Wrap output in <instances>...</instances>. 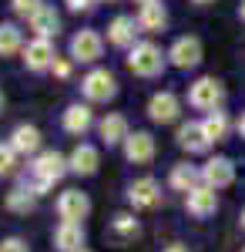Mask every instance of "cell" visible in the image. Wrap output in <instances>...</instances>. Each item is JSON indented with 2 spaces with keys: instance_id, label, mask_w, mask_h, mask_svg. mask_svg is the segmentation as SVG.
<instances>
[{
  "instance_id": "18",
  "label": "cell",
  "mask_w": 245,
  "mask_h": 252,
  "mask_svg": "<svg viewBox=\"0 0 245 252\" xmlns=\"http://www.w3.org/2000/svg\"><path fill=\"white\" fill-rule=\"evenodd\" d=\"M61 125H64V131L67 135H88L91 131V125H94V111H91V104H67L64 108V118H61Z\"/></svg>"
},
{
  "instance_id": "31",
  "label": "cell",
  "mask_w": 245,
  "mask_h": 252,
  "mask_svg": "<svg viewBox=\"0 0 245 252\" xmlns=\"http://www.w3.org/2000/svg\"><path fill=\"white\" fill-rule=\"evenodd\" d=\"M64 3H67V10H71V14H91L101 0H64Z\"/></svg>"
},
{
  "instance_id": "6",
  "label": "cell",
  "mask_w": 245,
  "mask_h": 252,
  "mask_svg": "<svg viewBox=\"0 0 245 252\" xmlns=\"http://www.w3.org/2000/svg\"><path fill=\"white\" fill-rule=\"evenodd\" d=\"M67 51H71V61H77V64H94L104 54V37L97 31H91V27H84V31H77L71 37Z\"/></svg>"
},
{
  "instance_id": "12",
  "label": "cell",
  "mask_w": 245,
  "mask_h": 252,
  "mask_svg": "<svg viewBox=\"0 0 245 252\" xmlns=\"http://www.w3.org/2000/svg\"><path fill=\"white\" fill-rule=\"evenodd\" d=\"M154 152H158V141H154L151 131H131L128 141H124V158L131 165H151Z\"/></svg>"
},
{
  "instance_id": "36",
  "label": "cell",
  "mask_w": 245,
  "mask_h": 252,
  "mask_svg": "<svg viewBox=\"0 0 245 252\" xmlns=\"http://www.w3.org/2000/svg\"><path fill=\"white\" fill-rule=\"evenodd\" d=\"M239 225L245 229V205H242V215H239Z\"/></svg>"
},
{
  "instance_id": "15",
  "label": "cell",
  "mask_w": 245,
  "mask_h": 252,
  "mask_svg": "<svg viewBox=\"0 0 245 252\" xmlns=\"http://www.w3.org/2000/svg\"><path fill=\"white\" fill-rule=\"evenodd\" d=\"M175 141H178V148H185L188 155H205L208 148H212V141H208L205 131H202V121H185V125H178Z\"/></svg>"
},
{
  "instance_id": "28",
  "label": "cell",
  "mask_w": 245,
  "mask_h": 252,
  "mask_svg": "<svg viewBox=\"0 0 245 252\" xmlns=\"http://www.w3.org/2000/svg\"><path fill=\"white\" fill-rule=\"evenodd\" d=\"M14 165H17V152L10 148V141H0V178L14 172Z\"/></svg>"
},
{
  "instance_id": "37",
  "label": "cell",
  "mask_w": 245,
  "mask_h": 252,
  "mask_svg": "<svg viewBox=\"0 0 245 252\" xmlns=\"http://www.w3.org/2000/svg\"><path fill=\"white\" fill-rule=\"evenodd\" d=\"M3 104H7V97H3V91H0V111H3Z\"/></svg>"
},
{
  "instance_id": "10",
  "label": "cell",
  "mask_w": 245,
  "mask_h": 252,
  "mask_svg": "<svg viewBox=\"0 0 245 252\" xmlns=\"http://www.w3.org/2000/svg\"><path fill=\"white\" fill-rule=\"evenodd\" d=\"M24 67L27 71H34V74H44V71H51L54 67V61H57V51H54V44L51 40H31V44H24Z\"/></svg>"
},
{
  "instance_id": "5",
  "label": "cell",
  "mask_w": 245,
  "mask_h": 252,
  "mask_svg": "<svg viewBox=\"0 0 245 252\" xmlns=\"http://www.w3.org/2000/svg\"><path fill=\"white\" fill-rule=\"evenodd\" d=\"M67 172H71V168H67V155H61L54 148H44V152L34 155V161H31V175L40 178V182H51V185H57Z\"/></svg>"
},
{
  "instance_id": "30",
  "label": "cell",
  "mask_w": 245,
  "mask_h": 252,
  "mask_svg": "<svg viewBox=\"0 0 245 252\" xmlns=\"http://www.w3.org/2000/svg\"><path fill=\"white\" fill-rule=\"evenodd\" d=\"M0 252H31V246L20 235H7V239H0Z\"/></svg>"
},
{
  "instance_id": "20",
  "label": "cell",
  "mask_w": 245,
  "mask_h": 252,
  "mask_svg": "<svg viewBox=\"0 0 245 252\" xmlns=\"http://www.w3.org/2000/svg\"><path fill=\"white\" fill-rule=\"evenodd\" d=\"M27 24H31V31H34V37H37V40H51V37H57V31H61V14H57L54 7L44 3Z\"/></svg>"
},
{
  "instance_id": "11",
  "label": "cell",
  "mask_w": 245,
  "mask_h": 252,
  "mask_svg": "<svg viewBox=\"0 0 245 252\" xmlns=\"http://www.w3.org/2000/svg\"><path fill=\"white\" fill-rule=\"evenodd\" d=\"M182 115V101L175 91H154L148 97V118L154 125H171V121H178Z\"/></svg>"
},
{
  "instance_id": "19",
  "label": "cell",
  "mask_w": 245,
  "mask_h": 252,
  "mask_svg": "<svg viewBox=\"0 0 245 252\" xmlns=\"http://www.w3.org/2000/svg\"><path fill=\"white\" fill-rule=\"evenodd\" d=\"M84 225H77V222H61L54 229V249L57 252H81L84 249Z\"/></svg>"
},
{
  "instance_id": "24",
  "label": "cell",
  "mask_w": 245,
  "mask_h": 252,
  "mask_svg": "<svg viewBox=\"0 0 245 252\" xmlns=\"http://www.w3.org/2000/svg\"><path fill=\"white\" fill-rule=\"evenodd\" d=\"M3 205H7V212H14V215H27L37 209V195L31 192L27 185H14L7 192V198H3Z\"/></svg>"
},
{
  "instance_id": "39",
  "label": "cell",
  "mask_w": 245,
  "mask_h": 252,
  "mask_svg": "<svg viewBox=\"0 0 245 252\" xmlns=\"http://www.w3.org/2000/svg\"><path fill=\"white\" fill-rule=\"evenodd\" d=\"M191 3H215V0H191Z\"/></svg>"
},
{
  "instance_id": "25",
  "label": "cell",
  "mask_w": 245,
  "mask_h": 252,
  "mask_svg": "<svg viewBox=\"0 0 245 252\" xmlns=\"http://www.w3.org/2000/svg\"><path fill=\"white\" fill-rule=\"evenodd\" d=\"M202 131H205V138L215 145V141H225L228 131H232V121H228L225 111H212V115L202 118Z\"/></svg>"
},
{
  "instance_id": "3",
  "label": "cell",
  "mask_w": 245,
  "mask_h": 252,
  "mask_svg": "<svg viewBox=\"0 0 245 252\" xmlns=\"http://www.w3.org/2000/svg\"><path fill=\"white\" fill-rule=\"evenodd\" d=\"M81 94L88 97L91 104H104L118 94V78H114L108 67H94L81 78Z\"/></svg>"
},
{
  "instance_id": "42",
  "label": "cell",
  "mask_w": 245,
  "mask_h": 252,
  "mask_svg": "<svg viewBox=\"0 0 245 252\" xmlns=\"http://www.w3.org/2000/svg\"><path fill=\"white\" fill-rule=\"evenodd\" d=\"M242 252H245V249H242Z\"/></svg>"
},
{
  "instance_id": "35",
  "label": "cell",
  "mask_w": 245,
  "mask_h": 252,
  "mask_svg": "<svg viewBox=\"0 0 245 252\" xmlns=\"http://www.w3.org/2000/svg\"><path fill=\"white\" fill-rule=\"evenodd\" d=\"M239 17H242V24H245V0L239 3Z\"/></svg>"
},
{
  "instance_id": "33",
  "label": "cell",
  "mask_w": 245,
  "mask_h": 252,
  "mask_svg": "<svg viewBox=\"0 0 245 252\" xmlns=\"http://www.w3.org/2000/svg\"><path fill=\"white\" fill-rule=\"evenodd\" d=\"M235 131H239V138H242V141H245V111H242V115H239V121H235Z\"/></svg>"
},
{
  "instance_id": "38",
  "label": "cell",
  "mask_w": 245,
  "mask_h": 252,
  "mask_svg": "<svg viewBox=\"0 0 245 252\" xmlns=\"http://www.w3.org/2000/svg\"><path fill=\"white\" fill-rule=\"evenodd\" d=\"M138 3H141V7H148V3H158V0H138Z\"/></svg>"
},
{
  "instance_id": "34",
  "label": "cell",
  "mask_w": 245,
  "mask_h": 252,
  "mask_svg": "<svg viewBox=\"0 0 245 252\" xmlns=\"http://www.w3.org/2000/svg\"><path fill=\"white\" fill-rule=\"evenodd\" d=\"M165 252H191V249H188V246H182V242H171Z\"/></svg>"
},
{
  "instance_id": "29",
  "label": "cell",
  "mask_w": 245,
  "mask_h": 252,
  "mask_svg": "<svg viewBox=\"0 0 245 252\" xmlns=\"http://www.w3.org/2000/svg\"><path fill=\"white\" fill-rule=\"evenodd\" d=\"M40 7H44V0H10V10H14L17 17H27V20L34 17Z\"/></svg>"
},
{
  "instance_id": "41",
  "label": "cell",
  "mask_w": 245,
  "mask_h": 252,
  "mask_svg": "<svg viewBox=\"0 0 245 252\" xmlns=\"http://www.w3.org/2000/svg\"><path fill=\"white\" fill-rule=\"evenodd\" d=\"M81 252H91V249H81Z\"/></svg>"
},
{
  "instance_id": "22",
  "label": "cell",
  "mask_w": 245,
  "mask_h": 252,
  "mask_svg": "<svg viewBox=\"0 0 245 252\" xmlns=\"http://www.w3.org/2000/svg\"><path fill=\"white\" fill-rule=\"evenodd\" d=\"M138 27L145 31V34H161L165 27H168V10H165V3H148V7H141L138 10Z\"/></svg>"
},
{
  "instance_id": "27",
  "label": "cell",
  "mask_w": 245,
  "mask_h": 252,
  "mask_svg": "<svg viewBox=\"0 0 245 252\" xmlns=\"http://www.w3.org/2000/svg\"><path fill=\"white\" fill-rule=\"evenodd\" d=\"M17 51H24V31L7 20V24H0V58H10Z\"/></svg>"
},
{
  "instance_id": "14",
  "label": "cell",
  "mask_w": 245,
  "mask_h": 252,
  "mask_svg": "<svg viewBox=\"0 0 245 252\" xmlns=\"http://www.w3.org/2000/svg\"><path fill=\"white\" fill-rule=\"evenodd\" d=\"M67 168H71V175L91 178V175H97V168H101V152H97L94 145L81 141V145H77L74 152L67 155Z\"/></svg>"
},
{
  "instance_id": "23",
  "label": "cell",
  "mask_w": 245,
  "mask_h": 252,
  "mask_svg": "<svg viewBox=\"0 0 245 252\" xmlns=\"http://www.w3.org/2000/svg\"><path fill=\"white\" fill-rule=\"evenodd\" d=\"M168 185L175 189V192H185V195H188L191 189H198V185H202V168H195V165H188V161H182V165H175V168H171Z\"/></svg>"
},
{
  "instance_id": "17",
  "label": "cell",
  "mask_w": 245,
  "mask_h": 252,
  "mask_svg": "<svg viewBox=\"0 0 245 252\" xmlns=\"http://www.w3.org/2000/svg\"><path fill=\"white\" fill-rule=\"evenodd\" d=\"M97 135H101V141H104L108 148H111V145H124L128 135H131V125H128L124 115L111 111V115H104L101 121H97Z\"/></svg>"
},
{
  "instance_id": "40",
  "label": "cell",
  "mask_w": 245,
  "mask_h": 252,
  "mask_svg": "<svg viewBox=\"0 0 245 252\" xmlns=\"http://www.w3.org/2000/svg\"><path fill=\"white\" fill-rule=\"evenodd\" d=\"M101 3H114V0H101Z\"/></svg>"
},
{
  "instance_id": "26",
  "label": "cell",
  "mask_w": 245,
  "mask_h": 252,
  "mask_svg": "<svg viewBox=\"0 0 245 252\" xmlns=\"http://www.w3.org/2000/svg\"><path fill=\"white\" fill-rule=\"evenodd\" d=\"M111 235L118 242H131V239L141 235V225H138V219H134L131 212H118L111 219Z\"/></svg>"
},
{
  "instance_id": "21",
  "label": "cell",
  "mask_w": 245,
  "mask_h": 252,
  "mask_svg": "<svg viewBox=\"0 0 245 252\" xmlns=\"http://www.w3.org/2000/svg\"><path fill=\"white\" fill-rule=\"evenodd\" d=\"M40 131L34 125H17L14 131H10V148L17 152V155H40Z\"/></svg>"
},
{
  "instance_id": "9",
  "label": "cell",
  "mask_w": 245,
  "mask_h": 252,
  "mask_svg": "<svg viewBox=\"0 0 245 252\" xmlns=\"http://www.w3.org/2000/svg\"><path fill=\"white\" fill-rule=\"evenodd\" d=\"M168 64L178 71H195L202 64V40L198 37H178L168 47Z\"/></svg>"
},
{
  "instance_id": "16",
  "label": "cell",
  "mask_w": 245,
  "mask_h": 252,
  "mask_svg": "<svg viewBox=\"0 0 245 252\" xmlns=\"http://www.w3.org/2000/svg\"><path fill=\"white\" fill-rule=\"evenodd\" d=\"M185 209H188V215H195V219H208V215L218 212V192L208 189V185H198V189H191V192L185 195Z\"/></svg>"
},
{
  "instance_id": "1",
  "label": "cell",
  "mask_w": 245,
  "mask_h": 252,
  "mask_svg": "<svg viewBox=\"0 0 245 252\" xmlns=\"http://www.w3.org/2000/svg\"><path fill=\"white\" fill-rule=\"evenodd\" d=\"M168 64V51H161L154 40H138L128 51V71L134 78H158Z\"/></svg>"
},
{
  "instance_id": "32",
  "label": "cell",
  "mask_w": 245,
  "mask_h": 252,
  "mask_svg": "<svg viewBox=\"0 0 245 252\" xmlns=\"http://www.w3.org/2000/svg\"><path fill=\"white\" fill-rule=\"evenodd\" d=\"M71 64H74L71 58H57L54 67H51V71H54V78H71Z\"/></svg>"
},
{
  "instance_id": "8",
  "label": "cell",
  "mask_w": 245,
  "mask_h": 252,
  "mask_svg": "<svg viewBox=\"0 0 245 252\" xmlns=\"http://www.w3.org/2000/svg\"><path fill=\"white\" fill-rule=\"evenodd\" d=\"M128 205L131 209H158L161 205V182L158 178H134L131 185H128Z\"/></svg>"
},
{
  "instance_id": "7",
  "label": "cell",
  "mask_w": 245,
  "mask_h": 252,
  "mask_svg": "<svg viewBox=\"0 0 245 252\" xmlns=\"http://www.w3.org/2000/svg\"><path fill=\"white\" fill-rule=\"evenodd\" d=\"M235 182V161L228 155H212L202 165V185H208V189H228Z\"/></svg>"
},
{
  "instance_id": "13",
  "label": "cell",
  "mask_w": 245,
  "mask_h": 252,
  "mask_svg": "<svg viewBox=\"0 0 245 252\" xmlns=\"http://www.w3.org/2000/svg\"><path fill=\"white\" fill-rule=\"evenodd\" d=\"M138 34H141V27H138V20L128 17V14H118V17L108 24V44H111V47H121V51H131L134 44H138Z\"/></svg>"
},
{
  "instance_id": "4",
  "label": "cell",
  "mask_w": 245,
  "mask_h": 252,
  "mask_svg": "<svg viewBox=\"0 0 245 252\" xmlns=\"http://www.w3.org/2000/svg\"><path fill=\"white\" fill-rule=\"evenodd\" d=\"M57 219L61 222H77V225H84V219L91 212V198L88 192H81V189H64V192L57 195Z\"/></svg>"
},
{
  "instance_id": "2",
  "label": "cell",
  "mask_w": 245,
  "mask_h": 252,
  "mask_svg": "<svg viewBox=\"0 0 245 252\" xmlns=\"http://www.w3.org/2000/svg\"><path fill=\"white\" fill-rule=\"evenodd\" d=\"M222 101H225V84L218 78H198L191 81L188 88V104L191 108H198V111H218L222 108Z\"/></svg>"
}]
</instances>
